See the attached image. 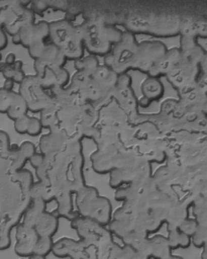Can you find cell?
<instances>
[{"label":"cell","instance_id":"10","mask_svg":"<svg viewBox=\"0 0 207 259\" xmlns=\"http://www.w3.org/2000/svg\"><path fill=\"white\" fill-rule=\"evenodd\" d=\"M30 2L23 0L0 1V26L6 34L13 36L23 26L35 22V14L27 6Z\"/></svg>","mask_w":207,"mask_h":259},{"label":"cell","instance_id":"32","mask_svg":"<svg viewBox=\"0 0 207 259\" xmlns=\"http://www.w3.org/2000/svg\"><path fill=\"white\" fill-rule=\"evenodd\" d=\"M7 45H8V36L5 30L2 27H0V52L4 50L7 47Z\"/></svg>","mask_w":207,"mask_h":259},{"label":"cell","instance_id":"8","mask_svg":"<svg viewBox=\"0 0 207 259\" xmlns=\"http://www.w3.org/2000/svg\"><path fill=\"white\" fill-rule=\"evenodd\" d=\"M50 44L56 46L67 61H77L84 57L83 30L80 23L66 18L48 23Z\"/></svg>","mask_w":207,"mask_h":259},{"label":"cell","instance_id":"22","mask_svg":"<svg viewBox=\"0 0 207 259\" xmlns=\"http://www.w3.org/2000/svg\"><path fill=\"white\" fill-rule=\"evenodd\" d=\"M72 142H75V141L69 140L65 137H62L54 133H48L46 135H43L40 138L39 150L42 155H47L66 148Z\"/></svg>","mask_w":207,"mask_h":259},{"label":"cell","instance_id":"26","mask_svg":"<svg viewBox=\"0 0 207 259\" xmlns=\"http://www.w3.org/2000/svg\"><path fill=\"white\" fill-rule=\"evenodd\" d=\"M30 198H39L45 203L55 200L56 194L53 187L44 181H35L30 188Z\"/></svg>","mask_w":207,"mask_h":259},{"label":"cell","instance_id":"36","mask_svg":"<svg viewBox=\"0 0 207 259\" xmlns=\"http://www.w3.org/2000/svg\"><path fill=\"white\" fill-rule=\"evenodd\" d=\"M0 27H1V26H0Z\"/></svg>","mask_w":207,"mask_h":259},{"label":"cell","instance_id":"28","mask_svg":"<svg viewBox=\"0 0 207 259\" xmlns=\"http://www.w3.org/2000/svg\"><path fill=\"white\" fill-rule=\"evenodd\" d=\"M30 9L34 12V14H38L40 16H44L48 11L47 0H37L30 2Z\"/></svg>","mask_w":207,"mask_h":259},{"label":"cell","instance_id":"9","mask_svg":"<svg viewBox=\"0 0 207 259\" xmlns=\"http://www.w3.org/2000/svg\"><path fill=\"white\" fill-rule=\"evenodd\" d=\"M76 205L78 214L91 219L101 225L110 222L112 205L110 200L99 194V191L90 185H84L76 193Z\"/></svg>","mask_w":207,"mask_h":259},{"label":"cell","instance_id":"29","mask_svg":"<svg viewBox=\"0 0 207 259\" xmlns=\"http://www.w3.org/2000/svg\"><path fill=\"white\" fill-rule=\"evenodd\" d=\"M19 149L27 160H29L36 153V148L34 144L29 141H25L21 145H19Z\"/></svg>","mask_w":207,"mask_h":259},{"label":"cell","instance_id":"23","mask_svg":"<svg viewBox=\"0 0 207 259\" xmlns=\"http://www.w3.org/2000/svg\"><path fill=\"white\" fill-rule=\"evenodd\" d=\"M58 226H59L58 218L54 213L47 212L45 210L39 215V218L36 220L32 228H34L38 236L49 237L57 231Z\"/></svg>","mask_w":207,"mask_h":259},{"label":"cell","instance_id":"25","mask_svg":"<svg viewBox=\"0 0 207 259\" xmlns=\"http://www.w3.org/2000/svg\"><path fill=\"white\" fill-rule=\"evenodd\" d=\"M0 73L5 79L12 80L17 84H20L26 76L23 71V63L20 60H16L13 64L0 62Z\"/></svg>","mask_w":207,"mask_h":259},{"label":"cell","instance_id":"5","mask_svg":"<svg viewBox=\"0 0 207 259\" xmlns=\"http://www.w3.org/2000/svg\"><path fill=\"white\" fill-rule=\"evenodd\" d=\"M181 57L166 76L175 90L191 86L206 78V51L199 42L179 48Z\"/></svg>","mask_w":207,"mask_h":259},{"label":"cell","instance_id":"15","mask_svg":"<svg viewBox=\"0 0 207 259\" xmlns=\"http://www.w3.org/2000/svg\"><path fill=\"white\" fill-rule=\"evenodd\" d=\"M151 164L147 162H136L126 165L110 172L109 185L112 188H119L121 186L145 180L152 176Z\"/></svg>","mask_w":207,"mask_h":259},{"label":"cell","instance_id":"11","mask_svg":"<svg viewBox=\"0 0 207 259\" xmlns=\"http://www.w3.org/2000/svg\"><path fill=\"white\" fill-rule=\"evenodd\" d=\"M137 46L136 36L128 31H123L119 41L113 45L111 51L103 57V65L109 67L118 75L128 73Z\"/></svg>","mask_w":207,"mask_h":259},{"label":"cell","instance_id":"4","mask_svg":"<svg viewBox=\"0 0 207 259\" xmlns=\"http://www.w3.org/2000/svg\"><path fill=\"white\" fill-rule=\"evenodd\" d=\"M151 177L163 193L189 207L206 196V164L185 166L166 163Z\"/></svg>","mask_w":207,"mask_h":259},{"label":"cell","instance_id":"21","mask_svg":"<svg viewBox=\"0 0 207 259\" xmlns=\"http://www.w3.org/2000/svg\"><path fill=\"white\" fill-rule=\"evenodd\" d=\"M69 79L70 74L65 67L46 70L44 75L41 78H39L44 89L47 90L50 94L66 87V85L69 82Z\"/></svg>","mask_w":207,"mask_h":259},{"label":"cell","instance_id":"14","mask_svg":"<svg viewBox=\"0 0 207 259\" xmlns=\"http://www.w3.org/2000/svg\"><path fill=\"white\" fill-rule=\"evenodd\" d=\"M167 50L166 45L161 40H143L138 42L131 61L130 71H138L147 75L154 63Z\"/></svg>","mask_w":207,"mask_h":259},{"label":"cell","instance_id":"31","mask_svg":"<svg viewBox=\"0 0 207 259\" xmlns=\"http://www.w3.org/2000/svg\"><path fill=\"white\" fill-rule=\"evenodd\" d=\"M43 158H44V156L41 154V153H35L29 160H28V162H30V164H31V166L34 168V169H36V168H38L40 165H41V163H42V161H43Z\"/></svg>","mask_w":207,"mask_h":259},{"label":"cell","instance_id":"33","mask_svg":"<svg viewBox=\"0 0 207 259\" xmlns=\"http://www.w3.org/2000/svg\"><path fill=\"white\" fill-rule=\"evenodd\" d=\"M14 84H15V83H14L12 80L5 79L4 84H3V88H4V89H6V90H13Z\"/></svg>","mask_w":207,"mask_h":259},{"label":"cell","instance_id":"7","mask_svg":"<svg viewBox=\"0 0 207 259\" xmlns=\"http://www.w3.org/2000/svg\"><path fill=\"white\" fill-rule=\"evenodd\" d=\"M80 23L83 30L84 48L95 57H104L122 36V30L117 26L90 15H83Z\"/></svg>","mask_w":207,"mask_h":259},{"label":"cell","instance_id":"1","mask_svg":"<svg viewBox=\"0 0 207 259\" xmlns=\"http://www.w3.org/2000/svg\"><path fill=\"white\" fill-rule=\"evenodd\" d=\"M204 1H90L88 13L134 35L174 37L184 17Z\"/></svg>","mask_w":207,"mask_h":259},{"label":"cell","instance_id":"34","mask_svg":"<svg viewBox=\"0 0 207 259\" xmlns=\"http://www.w3.org/2000/svg\"><path fill=\"white\" fill-rule=\"evenodd\" d=\"M15 61H16V55H15L14 53H9V54H7L5 63H7V64H13Z\"/></svg>","mask_w":207,"mask_h":259},{"label":"cell","instance_id":"16","mask_svg":"<svg viewBox=\"0 0 207 259\" xmlns=\"http://www.w3.org/2000/svg\"><path fill=\"white\" fill-rule=\"evenodd\" d=\"M28 160L17 145L0 152V188L18 171L24 169Z\"/></svg>","mask_w":207,"mask_h":259},{"label":"cell","instance_id":"18","mask_svg":"<svg viewBox=\"0 0 207 259\" xmlns=\"http://www.w3.org/2000/svg\"><path fill=\"white\" fill-rule=\"evenodd\" d=\"M66 63L67 60L61 51L53 44H46L40 56L34 60L33 68L35 75L41 78L46 70L64 68Z\"/></svg>","mask_w":207,"mask_h":259},{"label":"cell","instance_id":"27","mask_svg":"<svg viewBox=\"0 0 207 259\" xmlns=\"http://www.w3.org/2000/svg\"><path fill=\"white\" fill-rule=\"evenodd\" d=\"M100 65L97 57L89 55L84 56L81 59L75 61V68L77 72L81 73H91Z\"/></svg>","mask_w":207,"mask_h":259},{"label":"cell","instance_id":"19","mask_svg":"<svg viewBox=\"0 0 207 259\" xmlns=\"http://www.w3.org/2000/svg\"><path fill=\"white\" fill-rule=\"evenodd\" d=\"M140 90L142 96L138 99V107H148L153 101L160 100L165 93V87L163 82L153 77H146L141 85Z\"/></svg>","mask_w":207,"mask_h":259},{"label":"cell","instance_id":"30","mask_svg":"<svg viewBox=\"0 0 207 259\" xmlns=\"http://www.w3.org/2000/svg\"><path fill=\"white\" fill-rule=\"evenodd\" d=\"M10 139L6 132L0 130V152L10 148Z\"/></svg>","mask_w":207,"mask_h":259},{"label":"cell","instance_id":"6","mask_svg":"<svg viewBox=\"0 0 207 259\" xmlns=\"http://www.w3.org/2000/svg\"><path fill=\"white\" fill-rule=\"evenodd\" d=\"M33 182L29 170L22 169L15 173L0 188V214L19 221L30 203V188Z\"/></svg>","mask_w":207,"mask_h":259},{"label":"cell","instance_id":"20","mask_svg":"<svg viewBox=\"0 0 207 259\" xmlns=\"http://www.w3.org/2000/svg\"><path fill=\"white\" fill-rule=\"evenodd\" d=\"M180 57L181 51L179 48L175 47L172 49H168L167 52L151 67L147 76L158 79H160L161 77H166L178 63Z\"/></svg>","mask_w":207,"mask_h":259},{"label":"cell","instance_id":"13","mask_svg":"<svg viewBox=\"0 0 207 259\" xmlns=\"http://www.w3.org/2000/svg\"><path fill=\"white\" fill-rule=\"evenodd\" d=\"M48 22L38 21L23 26L17 33L19 45L27 49L29 56L35 60L45 48V39L48 37Z\"/></svg>","mask_w":207,"mask_h":259},{"label":"cell","instance_id":"2","mask_svg":"<svg viewBox=\"0 0 207 259\" xmlns=\"http://www.w3.org/2000/svg\"><path fill=\"white\" fill-rule=\"evenodd\" d=\"M43 156L41 165L35 169L36 178L53 187L55 200L58 202V213L73 220L79 215L74 210L73 194L86 185L82 142H72L66 148Z\"/></svg>","mask_w":207,"mask_h":259},{"label":"cell","instance_id":"12","mask_svg":"<svg viewBox=\"0 0 207 259\" xmlns=\"http://www.w3.org/2000/svg\"><path fill=\"white\" fill-rule=\"evenodd\" d=\"M18 93L24 99L28 111L41 112L50 102L51 94L44 89L39 78L34 75H26L19 84Z\"/></svg>","mask_w":207,"mask_h":259},{"label":"cell","instance_id":"24","mask_svg":"<svg viewBox=\"0 0 207 259\" xmlns=\"http://www.w3.org/2000/svg\"><path fill=\"white\" fill-rule=\"evenodd\" d=\"M14 128L18 134L29 135L36 137L41 134L42 125L39 118L29 115H23L22 117L14 120Z\"/></svg>","mask_w":207,"mask_h":259},{"label":"cell","instance_id":"17","mask_svg":"<svg viewBox=\"0 0 207 259\" xmlns=\"http://www.w3.org/2000/svg\"><path fill=\"white\" fill-rule=\"evenodd\" d=\"M28 111L24 99L18 92L13 90H6L0 87V112L6 113L11 120H16Z\"/></svg>","mask_w":207,"mask_h":259},{"label":"cell","instance_id":"3","mask_svg":"<svg viewBox=\"0 0 207 259\" xmlns=\"http://www.w3.org/2000/svg\"><path fill=\"white\" fill-rule=\"evenodd\" d=\"M49 104L40 112L42 128L72 141L82 142L95 124L97 111L71 84L51 94Z\"/></svg>","mask_w":207,"mask_h":259},{"label":"cell","instance_id":"35","mask_svg":"<svg viewBox=\"0 0 207 259\" xmlns=\"http://www.w3.org/2000/svg\"><path fill=\"white\" fill-rule=\"evenodd\" d=\"M2 61V54H1V52H0V62Z\"/></svg>","mask_w":207,"mask_h":259}]
</instances>
